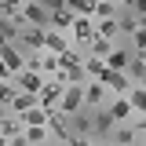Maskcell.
I'll return each mask as SVG.
<instances>
[{"label":"cell","mask_w":146,"mask_h":146,"mask_svg":"<svg viewBox=\"0 0 146 146\" xmlns=\"http://www.w3.org/2000/svg\"><path fill=\"white\" fill-rule=\"evenodd\" d=\"M0 62H4V66H0V77H4V80H15L18 73L26 70V58L15 51V44H0Z\"/></svg>","instance_id":"cell-1"},{"label":"cell","mask_w":146,"mask_h":146,"mask_svg":"<svg viewBox=\"0 0 146 146\" xmlns=\"http://www.w3.org/2000/svg\"><path fill=\"white\" fill-rule=\"evenodd\" d=\"M80 106H88V99H84V84H66V91H62V102H58V113L73 117Z\"/></svg>","instance_id":"cell-2"},{"label":"cell","mask_w":146,"mask_h":146,"mask_svg":"<svg viewBox=\"0 0 146 146\" xmlns=\"http://www.w3.org/2000/svg\"><path fill=\"white\" fill-rule=\"evenodd\" d=\"M73 44L77 48H84L88 51V44L95 40V18H84V15H77V22H73Z\"/></svg>","instance_id":"cell-3"},{"label":"cell","mask_w":146,"mask_h":146,"mask_svg":"<svg viewBox=\"0 0 146 146\" xmlns=\"http://www.w3.org/2000/svg\"><path fill=\"white\" fill-rule=\"evenodd\" d=\"M48 80H51V77H44V73H36V70H22V73L15 77V88H18V91H33V95H40Z\"/></svg>","instance_id":"cell-4"},{"label":"cell","mask_w":146,"mask_h":146,"mask_svg":"<svg viewBox=\"0 0 146 146\" xmlns=\"http://www.w3.org/2000/svg\"><path fill=\"white\" fill-rule=\"evenodd\" d=\"M18 121H22V128H51V110L48 106H33L26 113H18Z\"/></svg>","instance_id":"cell-5"},{"label":"cell","mask_w":146,"mask_h":146,"mask_svg":"<svg viewBox=\"0 0 146 146\" xmlns=\"http://www.w3.org/2000/svg\"><path fill=\"white\" fill-rule=\"evenodd\" d=\"M70 48H77L70 33H58V29H48V40H44V51H51V55H66Z\"/></svg>","instance_id":"cell-6"},{"label":"cell","mask_w":146,"mask_h":146,"mask_svg":"<svg viewBox=\"0 0 146 146\" xmlns=\"http://www.w3.org/2000/svg\"><path fill=\"white\" fill-rule=\"evenodd\" d=\"M110 113H113V121H117V124H124V121L135 117V106H131V99H128V95H113V99H110Z\"/></svg>","instance_id":"cell-7"},{"label":"cell","mask_w":146,"mask_h":146,"mask_svg":"<svg viewBox=\"0 0 146 146\" xmlns=\"http://www.w3.org/2000/svg\"><path fill=\"white\" fill-rule=\"evenodd\" d=\"M62 91H66V84H58V80H48V84H44V91H40V102H44V106L48 110H58V102H62Z\"/></svg>","instance_id":"cell-8"},{"label":"cell","mask_w":146,"mask_h":146,"mask_svg":"<svg viewBox=\"0 0 146 146\" xmlns=\"http://www.w3.org/2000/svg\"><path fill=\"white\" fill-rule=\"evenodd\" d=\"M84 70H88L91 80H102V84H106V77L113 73V70L106 66V58H95V55H88V58H84Z\"/></svg>","instance_id":"cell-9"},{"label":"cell","mask_w":146,"mask_h":146,"mask_svg":"<svg viewBox=\"0 0 146 146\" xmlns=\"http://www.w3.org/2000/svg\"><path fill=\"white\" fill-rule=\"evenodd\" d=\"M73 22H77V15H73L70 7L51 11V29H58V33H73Z\"/></svg>","instance_id":"cell-10"},{"label":"cell","mask_w":146,"mask_h":146,"mask_svg":"<svg viewBox=\"0 0 146 146\" xmlns=\"http://www.w3.org/2000/svg\"><path fill=\"white\" fill-rule=\"evenodd\" d=\"M26 128H22V121L18 117H11V113H4V121H0V139L4 143H11V139H18Z\"/></svg>","instance_id":"cell-11"},{"label":"cell","mask_w":146,"mask_h":146,"mask_svg":"<svg viewBox=\"0 0 146 146\" xmlns=\"http://www.w3.org/2000/svg\"><path fill=\"white\" fill-rule=\"evenodd\" d=\"M106 84H102V80H88V84H84V99H88V106H102V102H106Z\"/></svg>","instance_id":"cell-12"},{"label":"cell","mask_w":146,"mask_h":146,"mask_svg":"<svg viewBox=\"0 0 146 146\" xmlns=\"http://www.w3.org/2000/svg\"><path fill=\"white\" fill-rule=\"evenodd\" d=\"M106 88H110V95H128L135 84H131L128 73H110V77H106Z\"/></svg>","instance_id":"cell-13"},{"label":"cell","mask_w":146,"mask_h":146,"mask_svg":"<svg viewBox=\"0 0 146 146\" xmlns=\"http://www.w3.org/2000/svg\"><path fill=\"white\" fill-rule=\"evenodd\" d=\"M33 106H44V102H40V95H33V91H18V99H15V106L7 110V113H26V110H33Z\"/></svg>","instance_id":"cell-14"},{"label":"cell","mask_w":146,"mask_h":146,"mask_svg":"<svg viewBox=\"0 0 146 146\" xmlns=\"http://www.w3.org/2000/svg\"><path fill=\"white\" fill-rule=\"evenodd\" d=\"M22 40L33 48V51H44V40H48V29H36V26H26L22 29Z\"/></svg>","instance_id":"cell-15"},{"label":"cell","mask_w":146,"mask_h":146,"mask_svg":"<svg viewBox=\"0 0 146 146\" xmlns=\"http://www.w3.org/2000/svg\"><path fill=\"white\" fill-rule=\"evenodd\" d=\"M88 55H95V58H110V55H113V40H106V36L95 33V40L88 44Z\"/></svg>","instance_id":"cell-16"},{"label":"cell","mask_w":146,"mask_h":146,"mask_svg":"<svg viewBox=\"0 0 146 146\" xmlns=\"http://www.w3.org/2000/svg\"><path fill=\"white\" fill-rule=\"evenodd\" d=\"M128 62H131V55H128L124 48H113V55L106 58V66H110L113 73H128Z\"/></svg>","instance_id":"cell-17"},{"label":"cell","mask_w":146,"mask_h":146,"mask_svg":"<svg viewBox=\"0 0 146 146\" xmlns=\"http://www.w3.org/2000/svg\"><path fill=\"white\" fill-rule=\"evenodd\" d=\"M66 7H70L73 15H84V18H95V7H99V0H66Z\"/></svg>","instance_id":"cell-18"},{"label":"cell","mask_w":146,"mask_h":146,"mask_svg":"<svg viewBox=\"0 0 146 146\" xmlns=\"http://www.w3.org/2000/svg\"><path fill=\"white\" fill-rule=\"evenodd\" d=\"M95 33L106 36V40H113V36L121 33V26H117V18H95Z\"/></svg>","instance_id":"cell-19"},{"label":"cell","mask_w":146,"mask_h":146,"mask_svg":"<svg viewBox=\"0 0 146 146\" xmlns=\"http://www.w3.org/2000/svg\"><path fill=\"white\" fill-rule=\"evenodd\" d=\"M128 99H131V106H135V113L143 117V113H146V84H135V88L128 91Z\"/></svg>","instance_id":"cell-20"},{"label":"cell","mask_w":146,"mask_h":146,"mask_svg":"<svg viewBox=\"0 0 146 146\" xmlns=\"http://www.w3.org/2000/svg\"><path fill=\"white\" fill-rule=\"evenodd\" d=\"M48 135H51V128H26V143L29 146H48Z\"/></svg>","instance_id":"cell-21"},{"label":"cell","mask_w":146,"mask_h":146,"mask_svg":"<svg viewBox=\"0 0 146 146\" xmlns=\"http://www.w3.org/2000/svg\"><path fill=\"white\" fill-rule=\"evenodd\" d=\"M58 70H62V58H58V55H51V51H44V62H40V73H44V77H55Z\"/></svg>","instance_id":"cell-22"},{"label":"cell","mask_w":146,"mask_h":146,"mask_svg":"<svg viewBox=\"0 0 146 146\" xmlns=\"http://www.w3.org/2000/svg\"><path fill=\"white\" fill-rule=\"evenodd\" d=\"M135 139H139V128L135 124H128V128L117 131V146H135Z\"/></svg>","instance_id":"cell-23"},{"label":"cell","mask_w":146,"mask_h":146,"mask_svg":"<svg viewBox=\"0 0 146 146\" xmlns=\"http://www.w3.org/2000/svg\"><path fill=\"white\" fill-rule=\"evenodd\" d=\"M95 18H117V0H99Z\"/></svg>","instance_id":"cell-24"},{"label":"cell","mask_w":146,"mask_h":146,"mask_svg":"<svg viewBox=\"0 0 146 146\" xmlns=\"http://www.w3.org/2000/svg\"><path fill=\"white\" fill-rule=\"evenodd\" d=\"M117 26H121V33H135V29H139V18H131V15H117Z\"/></svg>","instance_id":"cell-25"},{"label":"cell","mask_w":146,"mask_h":146,"mask_svg":"<svg viewBox=\"0 0 146 146\" xmlns=\"http://www.w3.org/2000/svg\"><path fill=\"white\" fill-rule=\"evenodd\" d=\"M131 48H135V51H146V26L131 33Z\"/></svg>","instance_id":"cell-26"},{"label":"cell","mask_w":146,"mask_h":146,"mask_svg":"<svg viewBox=\"0 0 146 146\" xmlns=\"http://www.w3.org/2000/svg\"><path fill=\"white\" fill-rule=\"evenodd\" d=\"M40 62H44V51H33L29 58H26V70H36V73H40Z\"/></svg>","instance_id":"cell-27"},{"label":"cell","mask_w":146,"mask_h":146,"mask_svg":"<svg viewBox=\"0 0 146 146\" xmlns=\"http://www.w3.org/2000/svg\"><path fill=\"white\" fill-rule=\"evenodd\" d=\"M70 146H91V143L84 139V135H70Z\"/></svg>","instance_id":"cell-28"},{"label":"cell","mask_w":146,"mask_h":146,"mask_svg":"<svg viewBox=\"0 0 146 146\" xmlns=\"http://www.w3.org/2000/svg\"><path fill=\"white\" fill-rule=\"evenodd\" d=\"M135 128H139V135H146V117H135Z\"/></svg>","instance_id":"cell-29"},{"label":"cell","mask_w":146,"mask_h":146,"mask_svg":"<svg viewBox=\"0 0 146 146\" xmlns=\"http://www.w3.org/2000/svg\"><path fill=\"white\" fill-rule=\"evenodd\" d=\"M135 11H139V15H146V0H135Z\"/></svg>","instance_id":"cell-30"},{"label":"cell","mask_w":146,"mask_h":146,"mask_svg":"<svg viewBox=\"0 0 146 146\" xmlns=\"http://www.w3.org/2000/svg\"><path fill=\"white\" fill-rule=\"evenodd\" d=\"M135 55H139V58H143V62H146V51H135Z\"/></svg>","instance_id":"cell-31"},{"label":"cell","mask_w":146,"mask_h":146,"mask_svg":"<svg viewBox=\"0 0 146 146\" xmlns=\"http://www.w3.org/2000/svg\"><path fill=\"white\" fill-rule=\"evenodd\" d=\"M91 146H106V143H91Z\"/></svg>","instance_id":"cell-32"},{"label":"cell","mask_w":146,"mask_h":146,"mask_svg":"<svg viewBox=\"0 0 146 146\" xmlns=\"http://www.w3.org/2000/svg\"><path fill=\"white\" fill-rule=\"evenodd\" d=\"M135 146H146V143H135Z\"/></svg>","instance_id":"cell-33"},{"label":"cell","mask_w":146,"mask_h":146,"mask_svg":"<svg viewBox=\"0 0 146 146\" xmlns=\"http://www.w3.org/2000/svg\"><path fill=\"white\" fill-rule=\"evenodd\" d=\"M143 84H146V77H143Z\"/></svg>","instance_id":"cell-34"},{"label":"cell","mask_w":146,"mask_h":146,"mask_svg":"<svg viewBox=\"0 0 146 146\" xmlns=\"http://www.w3.org/2000/svg\"><path fill=\"white\" fill-rule=\"evenodd\" d=\"M143 117H146V113H143Z\"/></svg>","instance_id":"cell-35"}]
</instances>
